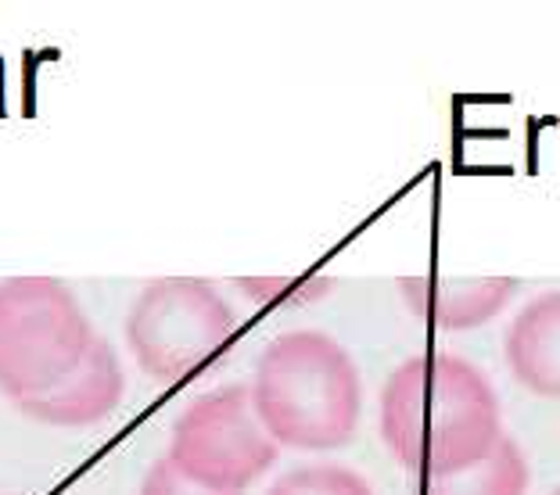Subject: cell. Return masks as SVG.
<instances>
[{"mask_svg": "<svg viewBox=\"0 0 560 495\" xmlns=\"http://www.w3.org/2000/svg\"><path fill=\"white\" fill-rule=\"evenodd\" d=\"M553 495H560V488H557V492H553Z\"/></svg>", "mask_w": 560, "mask_h": 495, "instance_id": "7c38bea8", "label": "cell"}, {"mask_svg": "<svg viewBox=\"0 0 560 495\" xmlns=\"http://www.w3.org/2000/svg\"><path fill=\"white\" fill-rule=\"evenodd\" d=\"M277 456L280 446L256 416L248 385H226L180 413L165 460L198 488L241 495L270 471Z\"/></svg>", "mask_w": 560, "mask_h": 495, "instance_id": "5b68a950", "label": "cell"}, {"mask_svg": "<svg viewBox=\"0 0 560 495\" xmlns=\"http://www.w3.org/2000/svg\"><path fill=\"white\" fill-rule=\"evenodd\" d=\"M381 438L420 478L464 471L503 438L500 399L460 355H410L381 388Z\"/></svg>", "mask_w": 560, "mask_h": 495, "instance_id": "6da1fadb", "label": "cell"}, {"mask_svg": "<svg viewBox=\"0 0 560 495\" xmlns=\"http://www.w3.org/2000/svg\"><path fill=\"white\" fill-rule=\"evenodd\" d=\"M528 492V460L521 446L503 435L486 460L442 478H420V495H525Z\"/></svg>", "mask_w": 560, "mask_h": 495, "instance_id": "9c48e42d", "label": "cell"}, {"mask_svg": "<svg viewBox=\"0 0 560 495\" xmlns=\"http://www.w3.org/2000/svg\"><path fill=\"white\" fill-rule=\"evenodd\" d=\"M506 366L532 396L560 399V291L532 298L506 327Z\"/></svg>", "mask_w": 560, "mask_h": 495, "instance_id": "ba28073f", "label": "cell"}, {"mask_svg": "<svg viewBox=\"0 0 560 495\" xmlns=\"http://www.w3.org/2000/svg\"><path fill=\"white\" fill-rule=\"evenodd\" d=\"M94 327L72 291L50 276L0 284V396L33 399L75 370Z\"/></svg>", "mask_w": 560, "mask_h": 495, "instance_id": "3957f363", "label": "cell"}, {"mask_svg": "<svg viewBox=\"0 0 560 495\" xmlns=\"http://www.w3.org/2000/svg\"><path fill=\"white\" fill-rule=\"evenodd\" d=\"M122 396L126 377L116 360V349L105 338H94V345L86 349L72 374L61 377L55 388H47L33 399H22L15 405L30 421L47 427H91L108 421L119 410Z\"/></svg>", "mask_w": 560, "mask_h": 495, "instance_id": "8992f818", "label": "cell"}, {"mask_svg": "<svg viewBox=\"0 0 560 495\" xmlns=\"http://www.w3.org/2000/svg\"><path fill=\"white\" fill-rule=\"evenodd\" d=\"M140 495H220V492H206V488H198L195 481H187L176 467L165 460L151 467V471L144 474V485H140Z\"/></svg>", "mask_w": 560, "mask_h": 495, "instance_id": "8fae6325", "label": "cell"}, {"mask_svg": "<svg viewBox=\"0 0 560 495\" xmlns=\"http://www.w3.org/2000/svg\"><path fill=\"white\" fill-rule=\"evenodd\" d=\"M237 316L209 281L162 276L137 295L126 341L137 366L155 380H184L209 366L234 338Z\"/></svg>", "mask_w": 560, "mask_h": 495, "instance_id": "277c9868", "label": "cell"}, {"mask_svg": "<svg viewBox=\"0 0 560 495\" xmlns=\"http://www.w3.org/2000/svg\"><path fill=\"white\" fill-rule=\"evenodd\" d=\"M406 309L445 330H478L517 295L511 276H406L399 281Z\"/></svg>", "mask_w": 560, "mask_h": 495, "instance_id": "52a82bcc", "label": "cell"}, {"mask_svg": "<svg viewBox=\"0 0 560 495\" xmlns=\"http://www.w3.org/2000/svg\"><path fill=\"white\" fill-rule=\"evenodd\" d=\"M248 391L256 416L280 449H341L360 424V370L324 330H288L270 341Z\"/></svg>", "mask_w": 560, "mask_h": 495, "instance_id": "7a4b0ae2", "label": "cell"}, {"mask_svg": "<svg viewBox=\"0 0 560 495\" xmlns=\"http://www.w3.org/2000/svg\"><path fill=\"white\" fill-rule=\"evenodd\" d=\"M266 495H374V488L349 467L316 463L280 474Z\"/></svg>", "mask_w": 560, "mask_h": 495, "instance_id": "30bf717a", "label": "cell"}]
</instances>
